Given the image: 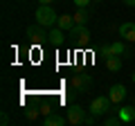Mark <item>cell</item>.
Segmentation results:
<instances>
[{
  "label": "cell",
  "instance_id": "cell-1",
  "mask_svg": "<svg viewBox=\"0 0 135 126\" xmlns=\"http://www.w3.org/2000/svg\"><path fill=\"white\" fill-rule=\"evenodd\" d=\"M34 18H36L38 25H43V27H47V29L56 27V23H59V16H56V11H54L52 5H38Z\"/></svg>",
  "mask_w": 135,
  "mask_h": 126
},
{
  "label": "cell",
  "instance_id": "cell-2",
  "mask_svg": "<svg viewBox=\"0 0 135 126\" xmlns=\"http://www.w3.org/2000/svg\"><path fill=\"white\" fill-rule=\"evenodd\" d=\"M70 86H72V92L74 95H86L92 86V77L86 72H79V74H72L70 79Z\"/></svg>",
  "mask_w": 135,
  "mask_h": 126
},
{
  "label": "cell",
  "instance_id": "cell-3",
  "mask_svg": "<svg viewBox=\"0 0 135 126\" xmlns=\"http://www.w3.org/2000/svg\"><path fill=\"white\" fill-rule=\"evenodd\" d=\"M110 97H108V95H101V97H95L90 101V108H88V110L92 113V115L95 117H99V115H108V113H110Z\"/></svg>",
  "mask_w": 135,
  "mask_h": 126
},
{
  "label": "cell",
  "instance_id": "cell-4",
  "mask_svg": "<svg viewBox=\"0 0 135 126\" xmlns=\"http://www.w3.org/2000/svg\"><path fill=\"white\" fill-rule=\"evenodd\" d=\"M25 34H27V38L32 41V43H45V41H50V32L47 27H43V25H29L27 29H25Z\"/></svg>",
  "mask_w": 135,
  "mask_h": 126
},
{
  "label": "cell",
  "instance_id": "cell-5",
  "mask_svg": "<svg viewBox=\"0 0 135 126\" xmlns=\"http://www.w3.org/2000/svg\"><path fill=\"white\" fill-rule=\"evenodd\" d=\"M68 124H72V126H81V124H86V108H81V106H77V104H72V106H68Z\"/></svg>",
  "mask_w": 135,
  "mask_h": 126
},
{
  "label": "cell",
  "instance_id": "cell-6",
  "mask_svg": "<svg viewBox=\"0 0 135 126\" xmlns=\"http://www.w3.org/2000/svg\"><path fill=\"white\" fill-rule=\"evenodd\" d=\"M70 38L74 41V43H88L90 41V32H88V27L86 25H74L72 29H70Z\"/></svg>",
  "mask_w": 135,
  "mask_h": 126
},
{
  "label": "cell",
  "instance_id": "cell-7",
  "mask_svg": "<svg viewBox=\"0 0 135 126\" xmlns=\"http://www.w3.org/2000/svg\"><path fill=\"white\" fill-rule=\"evenodd\" d=\"M119 36L126 41V43H135V23L133 20L119 25Z\"/></svg>",
  "mask_w": 135,
  "mask_h": 126
},
{
  "label": "cell",
  "instance_id": "cell-8",
  "mask_svg": "<svg viewBox=\"0 0 135 126\" xmlns=\"http://www.w3.org/2000/svg\"><path fill=\"white\" fill-rule=\"evenodd\" d=\"M126 95H128V92H126V88L122 86V83H115V86L108 90V97H110L113 104H122L126 99Z\"/></svg>",
  "mask_w": 135,
  "mask_h": 126
},
{
  "label": "cell",
  "instance_id": "cell-9",
  "mask_svg": "<svg viewBox=\"0 0 135 126\" xmlns=\"http://www.w3.org/2000/svg\"><path fill=\"white\" fill-rule=\"evenodd\" d=\"M68 124V117H61L59 113H50L43 117V126H63Z\"/></svg>",
  "mask_w": 135,
  "mask_h": 126
},
{
  "label": "cell",
  "instance_id": "cell-10",
  "mask_svg": "<svg viewBox=\"0 0 135 126\" xmlns=\"http://www.w3.org/2000/svg\"><path fill=\"white\" fill-rule=\"evenodd\" d=\"M50 43L56 45V47H61V45L65 43V32H63L61 27H52L50 29Z\"/></svg>",
  "mask_w": 135,
  "mask_h": 126
},
{
  "label": "cell",
  "instance_id": "cell-11",
  "mask_svg": "<svg viewBox=\"0 0 135 126\" xmlns=\"http://www.w3.org/2000/svg\"><path fill=\"white\" fill-rule=\"evenodd\" d=\"M74 25H77V23H74V16H68V14H65V16H59L56 27H61L63 32H70V29H72Z\"/></svg>",
  "mask_w": 135,
  "mask_h": 126
},
{
  "label": "cell",
  "instance_id": "cell-12",
  "mask_svg": "<svg viewBox=\"0 0 135 126\" xmlns=\"http://www.w3.org/2000/svg\"><path fill=\"white\" fill-rule=\"evenodd\" d=\"M113 52H115V56L124 59V56H128V54H131V50H128V45L124 43V38H122V41H115V43H113Z\"/></svg>",
  "mask_w": 135,
  "mask_h": 126
},
{
  "label": "cell",
  "instance_id": "cell-13",
  "mask_svg": "<svg viewBox=\"0 0 135 126\" xmlns=\"http://www.w3.org/2000/svg\"><path fill=\"white\" fill-rule=\"evenodd\" d=\"M117 115H119L122 122H135V108H131V106H122L119 110H117Z\"/></svg>",
  "mask_w": 135,
  "mask_h": 126
},
{
  "label": "cell",
  "instance_id": "cell-14",
  "mask_svg": "<svg viewBox=\"0 0 135 126\" xmlns=\"http://www.w3.org/2000/svg\"><path fill=\"white\" fill-rule=\"evenodd\" d=\"M106 68H108V72H119L122 70V56H108Z\"/></svg>",
  "mask_w": 135,
  "mask_h": 126
},
{
  "label": "cell",
  "instance_id": "cell-15",
  "mask_svg": "<svg viewBox=\"0 0 135 126\" xmlns=\"http://www.w3.org/2000/svg\"><path fill=\"white\" fill-rule=\"evenodd\" d=\"M88 18H90V16H88V9H86V7H77L74 23H77V25H86V23H88Z\"/></svg>",
  "mask_w": 135,
  "mask_h": 126
},
{
  "label": "cell",
  "instance_id": "cell-16",
  "mask_svg": "<svg viewBox=\"0 0 135 126\" xmlns=\"http://www.w3.org/2000/svg\"><path fill=\"white\" fill-rule=\"evenodd\" d=\"M38 115H41V110H34V108L25 110V119H29V122H36V119H38Z\"/></svg>",
  "mask_w": 135,
  "mask_h": 126
},
{
  "label": "cell",
  "instance_id": "cell-17",
  "mask_svg": "<svg viewBox=\"0 0 135 126\" xmlns=\"http://www.w3.org/2000/svg\"><path fill=\"white\" fill-rule=\"evenodd\" d=\"M101 54H104V56H115V52H113V43H104L101 45Z\"/></svg>",
  "mask_w": 135,
  "mask_h": 126
},
{
  "label": "cell",
  "instance_id": "cell-18",
  "mask_svg": "<svg viewBox=\"0 0 135 126\" xmlns=\"http://www.w3.org/2000/svg\"><path fill=\"white\" fill-rule=\"evenodd\" d=\"M119 124H122L119 115L117 117H106V119H104V126H119Z\"/></svg>",
  "mask_w": 135,
  "mask_h": 126
},
{
  "label": "cell",
  "instance_id": "cell-19",
  "mask_svg": "<svg viewBox=\"0 0 135 126\" xmlns=\"http://www.w3.org/2000/svg\"><path fill=\"white\" fill-rule=\"evenodd\" d=\"M72 2H74L77 7H88V5L92 2V0H72Z\"/></svg>",
  "mask_w": 135,
  "mask_h": 126
},
{
  "label": "cell",
  "instance_id": "cell-20",
  "mask_svg": "<svg viewBox=\"0 0 135 126\" xmlns=\"http://www.w3.org/2000/svg\"><path fill=\"white\" fill-rule=\"evenodd\" d=\"M0 124H2V126L9 124V115H7V113H2V115H0Z\"/></svg>",
  "mask_w": 135,
  "mask_h": 126
},
{
  "label": "cell",
  "instance_id": "cell-21",
  "mask_svg": "<svg viewBox=\"0 0 135 126\" xmlns=\"http://www.w3.org/2000/svg\"><path fill=\"white\" fill-rule=\"evenodd\" d=\"M50 113H54L52 106H43V108H41V115H50Z\"/></svg>",
  "mask_w": 135,
  "mask_h": 126
},
{
  "label": "cell",
  "instance_id": "cell-22",
  "mask_svg": "<svg viewBox=\"0 0 135 126\" xmlns=\"http://www.w3.org/2000/svg\"><path fill=\"white\" fill-rule=\"evenodd\" d=\"M124 5H128V7H135V0H124Z\"/></svg>",
  "mask_w": 135,
  "mask_h": 126
},
{
  "label": "cell",
  "instance_id": "cell-23",
  "mask_svg": "<svg viewBox=\"0 0 135 126\" xmlns=\"http://www.w3.org/2000/svg\"><path fill=\"white\" fill-rule=\"evenodd\" d=\"M38 2H41V5H52L54 0H38Z\"/></svg>",
  "mask_w": 135,
  "mask_h": 126
},
{
  "label": "cell",
  "instance_id": "cell-24",
  "mask_svg": "<svg viewBox=\"0 0 135 126\" xmlns=\"http://www.w3.org/2000/svg\"><path fill=\"white\" fill-rule=\"evenodd\" d=\"M131 81H133V83H135V72H133V74H131Z\"/></svg>",
  "mask_w": 135,
  "mask_h": 126
},
{
  "label": "cell",
  "instance_id": "cell-25",
  "mask_svg": "<svg viewBox=\"0 0 135 126\" xmlns=\"http://www.w3.org/2000/svg\"><path fill=\"white\" fill-rule=\"evenodd\" d=\"M92 2H104V0H92Z\"/></svg>",
  "mask_w": 135,
  "mask_h": 126
}]
</instances>
